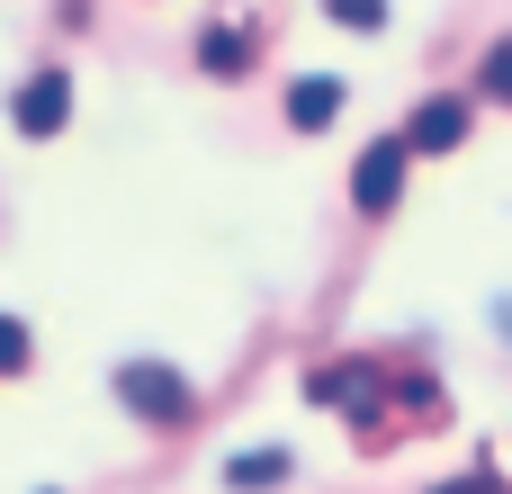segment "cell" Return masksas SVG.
I'll list each match as a JSON object with an SVG mask.
<instances>
[{"mask_svg":"<svg viewBox=\"0 0 512 494\" xmlns=\"http://www.w3.org/2000/svg\"><path fill=\"white\" fill-rule=\"evenodd\" d=\"M342 27H387V0H324Z\"/></svg>","mask_w":512,"mask_h":494,"instance_id":"10","label":"cell"},{"mask_svg":"<svg viewBox=\"0 0 512 494\" xmlns=\"http://www.w3.org/2000/svg\"><path fill=\"white\" fill-rule=\"evenodd\" d=\"M333 117H342V81H333V72H306V81L288 90V126H297V135H324Z\"/></svg>","mask_w":512,"mask_h":494,"instance_id":"5","label":"cell"},{"mask_svg":"<svg viewBox=\"0 0 512 494\" xmlns=\"http://www.w3.org/2000/svg\"><path fill=\"white\" fill-rule=\"evenodd\" d=\"M198 54H207V72H225V81H234V72H243V36H225V27H216V36H207V45H198Z\"/></svg>","mask_w":512,"mask_h":494,"instance_id":"8","label":"cell"},{"mask_svg":"<svg viewBox=\"0 0 512 494\" xmlns=\"http://www.w3.org/2000/svg\"><path fill=\"white\" fill-rule=\"evenodd\" d=\"M450 144H468V99H423L405 126V153H450Z\"/></svg>","mask_w":512,"mask_h":494,"instance_id":"4","label":"cell"},{"mask_svg":"<svg viewBox=\"0 0 512 494\" xmlns=\"http://www.w3.org/2000/svg\"><path fill=\"white\" fill-rule=\"evenodd\" d=\"M405 162H414V153H405V135H378V144H369V153L351 162V207L387 216V207L405 198Z\"/></svg>","mask_w":512,"mask_h":494,"instance_id":"3","label":"cell"},{"mask_svg":"<svg viewBox=\"0 0 512 494\" xmlns=\"http://www.w3.org/2000/svg\"><path fill=\"white\" fill-rule=\"evenodd\" d=\"M18 369H27V324L0 315V378H18Z\"/></svg>","mask_w":512,"mask_h":494,"instance_id":"9","label":"cell"},{"mask_svg":"<svg viewBox=\"0 0 512 494\" xmlns=\"http://www.w3.org/2000/svg\"><path fill=\"white\" fill-rule=\"evenodd\" d=\"M288 477H297L288 450H243V459H225V494H261V486H288Z\"/></svg>","mask_w":512,"mask_h":494,"instance_id":"6","label":"cell"},{"mask_svg":"<svg viewBox=\"0 0 512 494\" xmlns=\"http://www.w3.org/2000/svg\"><path fill=\"white\" fill-rule=\"evenodd\" d=\"M63 117H72V72H63V63L27 72L18 99H9V126H18L27 144H45V135H63Z\"/></svg>","mask_w":512,"mask_h":494,"instance_id":"2","label":"cell"},{"mask_svg":"<svg viewBox=\"0 0 512 494\" xmlns=\"http://www.w3.org/2000/svg\"><path fill=\"white\" fill-rule=\"evenodd\" d=\"M117 405H126L135 423H153V432L189 423V387H180V369H162V360H126V369H117Z\"/></svg>","mask_w":512,"mask_h":494,"instance_id":"1","label":"cell"},{"mask_svg":"<svg viewBox=\"0 0 512 494\" xmlns=\"http://www.w3.org/2000/svg\"><path fill=\"white\" fill-rule=\"evenodd\" d=\"M477 90H486V99H512V36H495V45H486V63H477Z\"/></svg>","mask_w":512,"mask_h":494,"instance_id":"7","label":"cell"}]
</instances>
